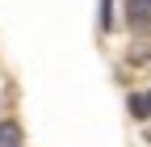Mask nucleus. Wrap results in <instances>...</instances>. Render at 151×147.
I'll return each instance as SVG.
<instances>
[{"label": "nucleus", "instance_id": "1", "mask_svg": "<svg viewBox=\"0 0 151 147\" xmlns=\"http://www.w3.org/2000/svg\"><path fill=\"white\" fill-rule=\"evenodd\" d=\"M126 13H130V25H147L151 21V0H126Z\"/></svg>", "mask_w": 151, "mask_h": 147}, {"label": "nucleus", "instance_id": "2", "mask_svg": "<svg viewBox=\"0 0 151 147\" xmlns=\"http://www.w3.org/2000/svg\"><path fill=\"white\" fill-rule=\"evenodd\" d=\"M0 147H21V126L17 122H0Z\"/></svg>", "mask_w": 151, "mask_h": 147}, {"label": "nucleus", "instance_id": "3", "mask_svg": "<svg viewBox=\"0 0 151 147\" xmlns=\"http://www.w3.org/2000/svg\"><path fill=\"white\" fill-rule=\"evenodd\" d=\"M130 114L134 118H151V88L139 93V97H130Z\"/></svg>", "mask_w": 151, "mask_h": 147}, {"label": "nucleus", "instance_id": "4", "mask_svg": "<svg viewBox=\"0 0 151 147\" xmlns=\"http://www.w3.org/2000/svg\"><path fill=\"white\" fill-rule=\"evenodd\" d=\"M113 25V0H101V30Z\"/></svg>", "mask_w": 151, "mask_h": 147}]
</instances>
